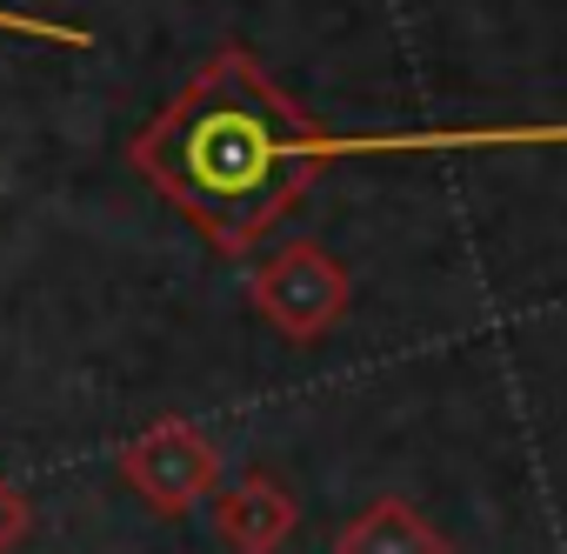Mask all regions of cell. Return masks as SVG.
Listing matches in <instances>:
<instances>
[{
	"label": "cell",
	"mask_w": 567,
	"mask_h": 554,
	"mask_svg": "<svg viewBox=\"0 0 567 554\" xmlns=\"http://www.w3.org/2000/svg\"><path fill=\"white\" fill-rule=\"evenodd\" d=\"M540 147L567 127H461V134H321L280 94L247 48H220L134 141L127 167L174 201L207 247L247 254L288 214L308 181L341 154H408V147Z\"/></svg>",
	"instance_id": "obj_1"
},
{
	"label": "cell",
	"mask_w": 567,
	"mask_h": 554,
	"mask_svg": "<svg viewBox=\"0 0 567 554\" xmlns=\"http://www.w3.org/2000/svg\"><path fill=\"white\" fill-rule=\"evenodd\" d=\"M121 481L167 521L194 514L214 488H220V448L207 441V428L181 421V414H161L147 421L127 448H121Z\"/></svg>",
	"instance_id": "obj_3"
},
{
	"label": "cell",
	"mask_w": 567,
	"mask_h": 554,
	"mask_svg": "<svg viewBox=\"0 0 567 554\" xmlns=\"http://www.w3.org/2000/svg\"><path fill=\"white\" fill-rule=\"evenodd\" d=\"M0 34H34V41H61V48H94L87 28L48 21V14H14V8H0Z\"/></svg>",
	"instance_id": "obj_6"
},
{
	"label": "cell",
	"mask_w": 567,
	"mask_h": 554,
	"mask_svg": "<svg viewBox=\"0 0 567 554\" xmlns=\"http://www.w3.org/2000/svg\"><path fill=\"white\" fill-rule=\"evenodd\" d=\"M28 527H34V507H28V494H21L14 481H0V554H14V547L28 541Z\"/></svg>",
	"instance_id": "obj_7"
},
{
	"label": "cell",
	"mask_w": 567,
	"mask_h": 554,
	"mask_svg": "<svg viewBox=\"0 0 567 554\" xmlns=\"http://www.w3.org/2000/svg\"><path fill=\"white\" fill-rule=\"evenodd\" d=\"M301 527V501L280 488L267 468H247L220 501H214V534L234 554H280Z\"/></svg>",
	"instance_id": "obj_4"
},
{
	"label": "cell",
	"mask_w": 567,
	"mask_h": 554,
	"mask_svg": "<svg viewBox=\"0 0 567 554\" xmlns=\"http://www.w3.org/2000/svg\"><path fill=\"white\" fill-rule=\"evenodd\" d=\"M254 315L280 335V341H321L341 315H348V267L321 247V240H288L274 247L267 267L254 274Z\"/></svg>",
	"instance_id": "obj_2"
},
{
	"label": "cell",
	"mask_w": 567,
	"mask_h": 554,
	"mask_svg": "<svg viewBox=\"0 0 567 554\" xmlns=\"http://www.w3.org/2000/svg\"><path fill=\"white\" fill-rule=\"evenodd\" d=\"M334 554H454L441 527H427L401 494H381L374 507H361L341 534H334Z\"/></svg>",
	"instance_id": "obj_5"
}]
</instances>
